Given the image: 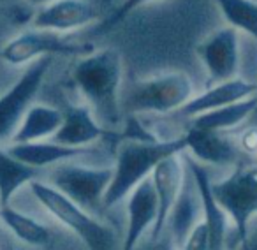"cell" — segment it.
Masks as SVG:
<instances>
[{"label": "cell", "mask_w": 257, "mask_h": 250, "mask_svg": "<svg viewBox=\"0 0 257 250\" xmlns=\"http://www.w3.org/2000/svg\"><path fill=\"white\" fill-rule=\"evenodd\" d=\"M252 95H257V81H250V79L238 76V78L227 79V81L210 85L204 92L194 95L178 113L187 118H194L201 113L248 99Z\"/></svg>", "instance_id": "15"}, {"label": "cell", "mask_w": 257, "mask_h": 250, "mask_svg": "<svg viewBox=\"0 0 257 250\" xmlns=\"http://www.w3.org/2000/svg\"><path fill=\"white\" fill-rule=\"evenodd\" d=\"M243 250H257V217L252 218L246 231V238L243 241Z\"/></svg>", "instance_id": "26"}, {"label": "cell", "mask_w": 257, "mask_h": 250, "mask_svg": "<svg viewBox=\"0 0 257 250\" xmlns=\"http://www.w3.org/2000/svg\"><path fill=\"white\" fill-rule=\"evenodd\" d=\"M241 32L227 25L217 29L197 46V55L208 72V85L238 78L241 64Z\"/></svg>", "instance_id": "9"}, {"label": "cell", "mask_w": 257, "mask_h": 250, "mask_svg": "<svg viewBox=\"0 0 257 250\" xmlns=\"http://www.w3.org/2000/svg\"><path fill=\"white\" fill-rule=\"evenodd\" d=\"M123 60L116 50H99L83 55L76 64L72 79L86 106L93 111L97 120L106 125H116L120 121V85Z\"/></svg>", "instance_id": "1"}, {"label": "cell", "mask_w": 257, "mask_h": 250, "mask_svg": "<svg viewBox=\"0 0 257 250\" xmlns=\"http://www.w3.org/2000/svg\"><path fill=\"white\" fill-rule=\"evenodd\" d=\"M187 141V150L190 157H194L201 164L211 166H236L241 162L238 143L227 136V133H218V131H206L190 127L183 134Z\"/></svg>", "instance_id": "13"}, {"label": "cell", "mask_w": 257, "mask_h": 250, "mask_svg": "<svg viewBox=\"0 0 257 250\" xmlns=\"http://www.w3.org/2000/svg\"><path fill=\"white\" fill-rule=\"evenodd\" d=\"M36 199L57 218L60 224L71 229L88 250H114L116 234L109 225L102 224L93 217V213L83 210L67 196L57 190L50 183L30 182Z\"/></svg>", "instance_id": "3"}, {"label": "cell", "mask_w": 257, "mask_h": 250, "mask_svg": "<svg viewBox=\"0 0 257 250\" xmlns=\"http://www.w3.org/2000/svg\"><path fill=\"white\" fill-rule=\"evenodd\" d=\"M113 178L109 168H83L74 164H62L50 175V185L74 201L90 213H99L104 208V194Z\"/></svg>", "instance_id": "6"}, {"label": "cell", "mask_w": 257, "mask_h": 250, "mask_svg": "<svg viewBox=\"0 0 257 250\" xmlns=\"http://www.w3.org/2000/svg\"><path fill=\"white\" fill-rule=\"evenodd\" d=\"M29 2L34 6H46L48 2H53V0H29Z\"/></svg>", "instance_id": "27"}, {"label": "cell", "mask_w": 257, "mask_h": 250, "mask_svg": "<svg viewBox=\"0 0 257 250\" xmlns=\"http://www.w3.org/2000/svg\"><path fill=\"white\" fill-rule=\"evenodd\" d=\"M155 192L159 201V213L154 227H152V239H159L164 234V229L168 225L169 215L175 208L176 201L180 197V192L185 183V161L176 155H169L164 161H161L155 166L152 173Z\"/></svg>", "instance_id": "10"}, {"label": "cell", "mask_w": 257, "mask_h": 250, "mask_svg": "<svg viewBox=\"0 0 257 250\" xmlns=\"http://www.w3.org/2000/svg\"><path fill=\"white\" fill-rule=\"evenodd\" d=\"M39 168L23 162L9 150H0V203L9 206V201L20 190V187L37 180Z\"/></svg>", "instance_id": "20"}, {"label": "cell", "mask_w": 257, "mask_h": 250, "mask_svg": "<svg viewBox=\"0 0 257 250\" xmlns=\"http://www.w3.org/2000/svg\"><path fill=\"white\" fill-rule=\"evenodd\" d=\"M194 97V83L183 71H166L141 79L127 95L131 113L166 114L180 111Z\"/></svg>", "instance_id": "5"}, {"label": "cell", "mask_w": 257, "mask_h": 250, "mask_svg": "<svg viewBox=\"0 0 257 250\" xmlns=\"http://www.w3.org/2000/svg\"><path fill=\"white\" fill-rule=\"evenodd\" d=\"M227 25L257 43V0H213Z\"/></svg>", "instance_id": "22"}, {"label": "cell", "mask_w": 257, "mask_h": 250, "mask_svg": "<svg viewBox=\"0 0 257 250\" xmlns=\"http://www.w3.org/2000/svg\"><path fill=\"white\" fill-rule=\"evenodd\" d=\"M53 57H43L32 62L15 86L0 95V143L15 136L23 116L29 111L30 102L39 92Z\"/></svg>", "instance_id": "7"}, {"label": "cell", "mask_w": 257, "mask_h": 250, "mask_svg": "<svg viewBox=\"0 0 257 250\" xmlns=\"http://www.w3.org/2000/svg\"><path fill=\"white\" fill-rule=\"evenodd\" d=\"M187 150L185 136L175 140L159 141L154 138L140 140V138H127L118 145L116 164L113 168V178L104 194V208H111L120 203L131 190L152 176L155 166L169 155L182 154Z\"/></svg>", "instance_id": "2"}, {"label": "cell", "mask_w": 257, "mask_h": 250, "mask_svg": "<svg viewBox=\"0 0 257 250\" xmlns=\"http://www.w3.org/2000/svg\"><path fill=\"white\" fill-rule=\"evenodd\" d=\"M255 109L257 95H252L248 99L238 100V102L227 104V106L217 107V109L206 111V113H201L197 116L190 118V127L229 133V131L239 127Z\"/></svg>", "instance_id": "18"}, {"label": "cell", "mask_w": 257, "mask_h": 250, "mask_svg": "<svg viewBox=\"0 0 257 250\" xmlns=\"http://www.w3.org/2000/svg\"><path fill=\"white\" fill-rule=\"evenodd\" d=\"M238 147L243 152V155L255 157L257 155V127H248L238 136Z\"/></svg>", "instance_id": "24"}, {"label": "cell", "mask_w": 257, "mask_h": 250, "mask_svg": "<svg viewBox=\"0 0 257 250\" xmlns=\"http://www.w3.org/2000/svg\"><path fill=\"white\" fill-rule=\"evenodd\" d=\"M185 166L189 168L190 175L196 180L197 190H199L201 206H203V220L208 227V250H224L227 243L229 229L232 227L231 218L224 211V208L217 203L213 192H211L210 173L206 171L204 164L197 162L194 157H185Z\"/></svg>", "instance_id": "11"}, {"label": "cell", "mask_w": 257, "mask_h": 250, "mask_svg": "<svg viewBox=\"0 0 257 250\" xmlns=\"http://www.w3.org/2000/svg\"><path fill=\"white\" fill-rule=\"evenodd\" d=\"M15 157L22 159L23 162L34 166V168H46L67 159L78 157L81 154H88V148H74L67 145L57 143V141H36V143H15L9 148Z\"/></svg>", "instance_id": "19"}, {"label": "cell", "mask_w": 257, "mask_h": 250, "mask_svg": "<svg viewBox=\"0 0 257 250\" xmlns=\"http://www.w3.org/2000/svg\"><path fill=\"white\" fill-rule=\"evenodd\" d=\"M148 2H154V0H123V4L118 8V11L114 13L113 16H111L109 20H107L106 23H104V29H109V27L116 25V23H120L121 20L127 18V15H131V13L134 11V9L141 8V6L148 4Z\"/></svg>", "instance_id": "23"}, {"label": "cell", "mask_w": 257, "mask_h": 250, "mask_svg": "<svg viewBox=\"0 0 257 250\" xmlns=\"http://www.w3.org/2000/svg\"><path fill=\"white\" fill-rule=\"evenodd\" d=\"M93 48L88 44H78L58 36V32L51 30H32L23 32L11 39L0 51V58L11 65L32 64L43 57L55 55H88Z\"/></svg>", "instance_id": "8"}, {"label": "cell", "mask_w": 257, "mask_h": 250, "mask_svg": "<svg viewBox=\"0 0 257 250\" xmlns=\"http://www.w3.org/2000/svg\"><path fill=\"white\" fill-rule=\"evenodd\" d=\"M159 213V201L152 176L140 182L128 194L127 231L121 241V250H136L140 239L150 227H154Z\"/></svg>", "instance_id": "12"}, {"label": "cell", "mask_w": 257, "mask_h": 250, "mask_svg": "<svg viewBox=\"0 0 257 250\" xmlns=\"http://www.w3.org/2000/svg\"><path fill=\"white\" fill-rule=\"evenodd\" d=\"M136 250H178V243L175 241V238L171 234L169 236L162 234L159 239H152L150 245H145Z\"/></svg>", "instance_id": "25"}, {"label": "cell", "mask_w": 257, "mask_h": 250, "mask_svg": "<svg viewBox=\"0 0 257 250\" xmlns=\"http://www.w3.org/2000/svg\"><path fill=\"white\" fill-rule=\"evenodd\" d=\"M107 134L109 131L99 123L88 106H71L64 113V121L53 136V141L74 148H86Z\"/></svg>", "instance_id": "16"}, {"label": "cell", "mask_w": 257, "mask_h": 250, "mask_svg": "<svg viewBox=\"0 0 257 250\" xmlns=\"http://www.w3.org/2000/svg\"><path fill=\"white\" fill-rule=\"evenodd\" d=\"M0 218L27 245L44 246L50 243L51 239L50 229L41 224V222H37L36 218L29 217V215L15 210V208L2 206L0 208Z\"/></svg>", "instance_id": "21"}, {"label": "cell", "mask_w": 257, "mask_h": 250, "mask_svg": "<svg viewBox=\"0 0 257 250\" xmlns=\"http://www.w3.org/2000/svg\"><path fill=\"white\" fill-rule=\"evenodd\" d=\"M97 20V9L88 0H53L34 16V29L51 32H69L90 25Z\"/></svg>", "instance_id": "14"}, {"label": "cell", "mask_w": 257, "mask_h": 250, "mask_svg": "<svg viewBox=\"0 0 257 250\" xmlns=\"http://www.w3.org/2000/svg\"><path fill=\"white\" fill-rule=\"evenodd\" d=\"M64 121V113L51 106L36 104L30 106L23 116L18 131L13 136L15 143H36L55 136Z\"/></svg>", "instance_id": "17"}, {"label": "cell", "mask_w": 257, "mask_h": 250, "mask_svg": "<svg viewBox=\"0 0 257 250\" xmlns=\"http://www.w3.org/2000/svg\"><path fill=\"white\" fill-rule=\"evenodd\" d=\"M217 203L231 218L236 243L243 245L248 224L257 217V162H238L232 171L218 182H211Z\"/></svg>", "instance_id": "4"}]
</instances>
